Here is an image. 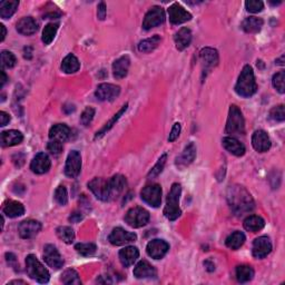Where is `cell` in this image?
I'll return each mask as SVG.
<instances>
[{"label":"cell","instance_id":"1","mask_svg":"<svg viewBox=\"0 0 285 285\" xmlns=\"http://www.w3.org/2000/svg\"><path fill=\"white\" fill-rule=\"evenodd\" d=\"M226 197L233 213L238 216L251 213L255 207L253 197L246 188L240 185H231L227 188Z\"/></svg>","mask_w":285,"mask_h":285},{"label":"cell","instance_id":"2","mask_svg":"<svg viewBox=\"0 0 285 285\" xmlns=\"http://www.w3.org/2000/svg\"><path fill=\"white\" fill-rule=\"evenodd\" d=\"M257 90L256 81H255V76L253 68L250 65H245L240 72L238 83L235 85L236 94L240 97L249 98L253 96Z\"/></svg>","mask_w":285,"mask_h":285},{"label":"cell","instance_id":"3","mask_svg":"<svg viewBox=\"0 0 285 285\" xmlns=\"http://www.w3.org/2000/svg\"><path fill=\"white\" fill-rule=\"evenodd\" d=\"M182 194V186L179 183H174L169 191L167 198H166V205L164 209V215L169 221H175L180 216V197Z\"/></svg>","mask_w":285,"mask_h":285},{"label":"cell","instance_id":"4","mask_svg":"<svg viewBox=\"0 0 285 285\" xmlns=\"http://www.w3.org/2000/svg\"><path fill=\"white\" fill-rule=\"evenodd\" d=\"M26 271L29 277L37 281L38 283H47L49 281V272L47 271L42 263H40L35 255H28L26 257Z\"/></svg>","mask_w":285,"mask_h":285},{"label":"cell","instance_id":"5","mask_svg":"<svg viewBox=\"0 0 285 285\" xmlns=\"http://www.w3.org/2000/svg\"><path fill=\"white\" fill-rule=\"evenodd\" d=\"M225 132L232 135H243L245 133V121H244L243 114L236 105H232L229 107Z\"/></svg>","mask_w":285,"mask_h":285},{"label":"cell","instance_id":"6","mask_svg":"<svg viewBox=\"0 0 285 285\" xmlns=\"http://www.w3.org/2000/svg\"><path fill=\"white\" fill-rule=\"evenodd\" d=\"M150 215L149 210L143 209V207L136 206L133 207V209H131L126 213L124 220L131 227L139 228L147 225V223L150 222Z\"/></svg>","mask_w":285,"mask_h":285},{"label":"cell","instance_id":"7","mask_svg":"<svg viewBox=\"0 0 285 285\" xmlns=\"http://www.w3.org/2000/svg\"><path fill=\"white\" fill-rule=\"evenodd\" d=\"M140 197L151 207H158L162 203V187L158 184L147 185L140 192Z\"/></svg>","mask_w":285,"mask_h":285},{"label":"cell","instance_id":"8","mask_svg":"<svg viewBox=\"0 0 285 285\" xmlns=\"http://www.w3.org/2000/svg\"><path fill=\"white\" fill-rule=\"evenodd\" d=\"M88 188L92 192L96 197L101 199L103 202H107L110 199V190L108 180L102 179V177H96L88 183Z\"/></svg>","mask_w":285,"mask_h":285},{"label":"cell","instance_id":"9","mask_svg":"<svg viewBox=\"0 0 285 285\" xmlns=\"http://www.w3.org/2000/svg\"><path fill=\"white\" fill-rule=\"evenodd\" d=\"M165 12L160 6H154L145 15L143 21V28L145 30H150L151 28L157 27L165 21Z\"/></svg>","mask_w":285,"mask_h":285},{"label":"cell","instance_id":"10","mask_svg":"<svg viewBox=\"0 0 285 285\" xmlns=\"http://www.w3.org/2000/svg\"><path fill=\"white\" fill-rule=\"evenodd\" d=\"M120 94V87L113 84H101L95 91V96L101 102H113Z\"/></svg>","mask_w":285,"mask_h":285},{"label":"cell","instance_id":"11","mask_svg":"<svg viewBox=\"0 0 285 285\" xmlns=\"http://www.w3.org/2000/svg\"><path fill=\"white\" fill-rule=\"evenodd\" d=\"M136 240H137V235L135 234V233L125 231V229L121 227L114 228L108 236L109 242L112 243L113 245H116V246L126 245V244L135 242Z\"/></svg>","mask_w":285,"mask_h":285},{"label":"cell","instance_id":"12","mask_svg":"<svg viewBox=\"0 0 285 285\" xmlns=\"http://www.w3.org/2000/svg\"><path fill=\"white\" fill-rule=\"evenodd\" d=\"M199 58H201V62H202V68H203V73H209L210 69H213L214 67H216L218 64V53L216 49L214 48H203L199 53Z\"/></svg>","mask_w":285,"mask_h":285},{"label":"cell","instance_id":"13","mask_svg":"<svg viewBox=\"0 0 285 285\" xmlns=\"http://www.w3.org/2000/svg\"><path fill=\"white\" fill-rule=\"evenodd\" d=\"M81 171V156L77 150L70 151L65 165V174L70 179H75Z\"/></svg>","mask_w":285,"mask_h":285},{"label":"cell","instance_id":"14","mask_svg":"<svg viewBox=\"0 0 285 285\" xmlns=\"http://www.w3.org/2000/svg\"><path fill=\"white\" fill-rule=\"evenodd\" d=\"M44 260H45L48 266H50L54 270H59L64 265V258L61 257L56 246L51 245V244H47L44 247Z\"/></svg>","mask_w":285,"mask_h":285},{"label":"cell","instance_id":"15","mask_svg":"<svg viewBox=\"0 0 285 285\" xmlns=\"http://www.w3.org/2000/svg\"><path fill=\"white\" fill-rule=\"evenodd\" d=\"M40 231H42V224L35 220L23 221L18 226V233H19L20 238L25 240L35 238Z\"/></svg>","mask_w":285,"mask_h":285},{"label":"cell","instance_id":"16","mask_svg":"<svg viewBox=\"0 0 285 285\" xmlns=\"http://www.w3.org/2000/svg\"><path fill=\"white\" fill-rule=\"evenodd\" d=\"M169 250V245L164 240H153L147 244L146 252L154 260H161Z\"/></svg>","mask_w":285,"mask_h":285},{"label":"cell","instance_id":"17","mask_svg":"<svg viewBox=\"0 0 285 285\" xmlns=\"http://www.w3.org/2000/svg\"><path fill=\"white\" fill-rule=\"evenodd\" d=\"M272 252V243L268 236H260L253 242L252 253L255 258H264Z\"/></svg>","mask_w":285,"mask_h":285},{"label":"cell","instance_id":"18","mask_svg":"<svg viewBox=\"0 0 285 285\" xmlns=\"http://www.w3.org/2000/svg\"><path fill=\"white\" fill-rule=\"evenodd\" d=\"M168 16L169 21L173 25H180L190 21L192 19V15L185 10L180 3H173V5L168 8Z\"/></svg>","mask_w":285,"mask_h":285},{"label":"cell","instance_id":"19","mask_svg":"<svg viewBox=\"0 0 285 285\" xmlns=\"http://www.w3.org/2000/svg\"><path fill=\"white\" fill-rule=\"evenodd\" d=\"M252 145L258 153H265V151L271 149L272 143L268 133L260 129V131L255 132L253 136H252Z\"/></svg>","mask_w":285,"mask_h":285},{"label":"cell","instance_id":"20","mask_svg":"<svg viewBox=\"0 0 285 285\" xmlns=\"http://www.w3.org/2000/svg\"><path fill=\"white\" fill-rule=\"evenodd\" d=\"M195 157H196V146L194 143H190L186 147H185L184 150L182 151V154L176 157L175 164L177 167L184 168L186 167V166L191 165L192 163L194 162Z\"/></svg>","mask_w":285,"mask_h":285},{"label":"cell","instance_id":"21","mask_svg":"<svg viewBox=\"0 0 285 285\" xmlns=\"http://www.w3.org/2000/svg\"><path fill=\"white\" fill-rule=\"evenodd\" d=\"M51 162L48 155L45 153H38L31 161L30 169L35 174H45L50 169Z\"/></svg>","mask_w":285,"mask_h":285},{"label":"cell","instance_id":"22","mask_svg":"<svg viewBox=\"0 0 285 285\" xmlns=\"http://www.w3.org/2000/svg\"><path fill=\"white\" fill-rule=\"evenodd\" d=\"M17 31L24 36L34 35L38 30V24L32 17H24L16 25Z\"/></svg>","mask_w":285,"mask_h":285},{"label":"cell","instance_id":"23","mask_svg":"<svg viewBox=\"0 0 285 285\" xmlns=\"http://www.w3.org/2000/svg\"><path fill=\"white\" fill-rule=\"evenodd\" d=\"M129 66H131V59L128 56H123L116 59L113 64V74L116 79H123L127 76Z\"/></svg>","mask_w":285,"mask_h":285},{"label":"cell","instance_id":"24","mask_svg":"<svg viewBox=\"0 0 285 285\" xmlns=\"http://www.w3.org/2000/svg\"><path fill=\"white\" fill-rule=\"evenodd\" d=\"M222 143H223L224 149L235 156L240 157L245 154V146L234 137H224Z\"/></svg>","mask_w":285,"mask_h":285},{"label":"cell","instance_id":"25","mask_svg":"<svg viewBox=\"0 0 285 285\" xmlns=\"http://www.w3.org/2000/svg\"><path fill=\"white\" fill-rule=\"evenodd\" d=\"M24 136L19 131L12 129V131H6L1 133V145L2 147H12L19 145L23 142Z\"/></svg>","mask_w":285,"mask_h":285},{"label":"cell","instance_id":"26","mask_svg":"<svg viewBox=\"0 0 285 285\" xmlns=\"http://www.w3.org/2000/svg\"><path fill=\"white\" fill-rule=\"evenodd\" d=\"M134 276L136 279H150L156 276V270L147 261H140L134 269Z\"/></svg>","mask_w":285,"mask_h":285},{"label":"cell","instance_id":"27","mask_svg":"<svg viewBox=\"0 0 285 285\" xmlns=\"http://www.w3.org/2000/svg\"><path fill=\"white\" fill-rule=\"evenodd\" d=\"M108 182L110 190V199L120 196L124 192L126 185H127V180H126L123 175H120V174L113 176Z\"/></svg>","mask_w":285,"mask_h":285},{"label":"cell","instance_id":"28","mask_svg":"<svg viewBox=\"0 0 285 285\" xmlns=\"http://www.w3.org/2000/svg\"><path fill=\"white\" fill-rule=\"evenodd\" d=\"M70 128L65 124L54 125L49 131V139L58 140V142L64 143L69 138Z\"/></svg>","mask_w":285,"mask_h":285},{"label":"cell","instance_id":"29","mask_svg":"<svg viewBox=\"0 0 285 285\" xmlns=\"http://www.w3.org/2000/svg\"><path fill=\"white\" fill-rule=\"evenodd\" d=\"M139 256L138 249L135 246H127L120 252V263L125 268H128L132 264H134L137 258Z\"/></svg>","mask_w":285,"mask_h":285},{"label":"cell","instance_id":"30","mask_svg":"<svg viewBox=\"0 0 285 285\" xmlns=\"http://www.w3.org/2000/svg\"><path fill=\"white\" fill-rule=\"evenodd\" d=\"M174 40H175V45L177 49L179 50L186 49L192 42L191 29H188L186 27L180 28V30L176 32L175 36H174Z\"/></svg>","mask_w":285,"mask_h":285},{"label":"cell","instance_id":"31","mask_svg":"<svg viewBox=\"0 0 285 285\" xmlns=\"http://www.w3.org/2000/svg\"><path fill=\"white\" fill-rule=\"evenodd\" d=\"M25 213V207L19 202L16 201H9L7 202L5 206H3V214H6L8 217H19L24 215Z\"/></svg>","mask_w":285,"mask_h":285},{"label":"cell","instance_id":"32","mask_svg":"<svg viewBox=\"0 0 285 285\" xmlns=\"http://www.w3.org/2000/svg\"><path fill=\"white\" fill-rule=\"evenodd\" d=\"M263 20L257 17H247L243 20L242 29L247 34H255L258 32L263 27Z\"/></svg>","mask_w":285,"mask_h":285},{"label":"cell","instance_id":"33","mask_svg":"<svg viewBox=\"0 0 285 285\" xmlns=\"http://www.w3.org/2000/svg\"><path fill=\"white\" fill-rule=\"evenodd\" d=\"M80 68V62L75 55L69 54L64 58L61 62V70L66 74H74L78 72Z\"/></svg>","mask_w":285,"mask_h":285},{"label":"cell","instance_id":"34","mask_svg":"<svg viewBox=\"0 0 285 285\" xmlns=\"http://www.w3.org/2000/svg\"><path fill=\"white\" fill-rule=\"evenodd\" d=\"M265 226V221L258 215H251L244 221V228L246 231L256 233Z\"/></svg>","mask_w":285,"mask_h":285},{"label":"cell","instance_id":"35","mask_svg":"<svg viewBox=\"0 0 285 285\" xmlns=\"http://www.w3.org/2000/svg\"><path fill=\"white\" fill-rule=\"evenodd\" d=\"M162 42L161 36L155 35L150 38L144 39L138 44V50L140 53H151V51L156 49V48L160 46V44Z\"/></svg>","mask_w":285,"mask_h":285},{"label":"cell","instance_id":"36","mask_svg":"<svg viewBox=\"0 0 285 285\" xmlns=\"http://www.w3.org/2000/svg\"><path fill=\"white\" fill-rule=\"evenodd\" d=\"M245 240H246V238L245 235H244V233L236 231L228 236L226 240H225V244H226L228 249L239 250L240 247L245 243Z\"/></svg>","mask_w":285,"mask_h":285},{"label":"cell","instance_id":"37","mask_svg":"<svg viewBox=\"0 0 285 285\" xmlns=\"http://www.w3.org/2000/svg\"><path fill=\"white\" fill-rule=\"evenodd\" d=\"M127 107H128V104H125V105H124L123 107H121V108H120V110H118V113L114 115L112 120H110L108 121V123H106V124H105V126H104V127L101 129V131L96 133V135H95V139H97V138H101V137H103L104 135H105L106 133L108 132L110 128H113V126L117 123L118 120H120V118L121 117V115H123V114L126 112V110H127Z\"/></svg>","mask_w":285,"mask_h":285},{"label":"cell","instance_id":"38","mask_svg":"<svg viewBox=\"0 0 285 285\" xmlns=\"http://www.w3.org/2000/svg\"><path fill=\"white\" fill-rule=\"evenodd\" d=\"M19 6V1H1L0 2V17L2 19H9Z\"/></svg>","mask_w":285,"mask_h":285},{"label":"cell","instance_id":"39","mask_svg":"<svg viewBox=\"0 0 285 285\" xmlns=\"http://www.w3.org/2000/svg\"><path fill=\"white\" fill-rule=\"evenodd\" d=\"M254 270L249 265H240L236 268V279L240 283H246L253 279Z\"/></svg>","mask_w":285,"mask_h":285},{"label":"cell","instance_id":"40","mask_svg":"<svg viewBox=\"0 0 285 285\" xmlns=\"http://www.w3.org/2000/svg\"><path fill=\"white\" fill-rule=\"evenodd\" d=\"M58 27L59 25L58 24H48L45 28H44L43 30V43L45 44V45H50L51 42H53L55 36L57 34V30H58Z\"/></svg>","mask_w":285,"mask_h":285},{"label":"cell","instance_id":"41","mask_svg":"<svg viewBox=\"0 0 285 285\" xmlns=\"http://www.w3.org/2000/svg\"><path fill=\"white\" fill-rule=\"evenodd\" d=\"M57 236L66 244H72L75 240V232L69 226H59L56 229Z\"/></svg>","mask_w":285,"mask_h":285},{"label":"cell","instance_id":"42","mask_svg":"<svg viewBox=\"0 0 285 285\" xmlns=\"http://www.w3.org/2000/svg\"><path fill=\"white\" fill-rule=\"evenodd\" d=\"M61 282L64 284H76V285H79L81 284V281H80V277H79V274L77 273L75 270L73 269H69V270H66V271L62 273L61 275Z\"/></svg>","mask_w":285,"mask_h":285},{"label":"cell","instance_id":"43","mask_svg":"<svg viewBox=\"0 0 285 285\" xmlns=\"http://www.w3.org/2000/svg\"><path fill=\"white\" fill-rule=\"evenodd\" d=\"M75 250L77 251V253L83 255V256H91L96 253L97 247L92 243H78L76 244Z\"/></svg>","mask_w":285,"mask_h":285},{"label":"cell","instance_id":"44","mask_svg":"<svg viewBox=\"0 0 285 285\" xmlns=\"http://www.w3.org/2000/svg\"><path fill=\"white\" fill-rule=\"evenodd\" d=\"M55 201H56L59 205L61 206H65L66 204L68 203V193H67V190H66L65 186H58L56 188V191H55Z\"/></svg>","mask_w":285,"mask_h":285},{"label":"cell","instance_id":"45","mask_svg":"<svg viewBox=\"0 0 285 285\" xmlns=\"http://www.w3.org/2000/svg\"><path fill=\"white\" fill-rule=\"evenodd\" d=\"M166 161H167V155L164 154L162 155L160 160L155 164V166L153 168L150 169V172L149 173V179H154V177H156L160 175V174L163 172V169L165 167V164H166Z\"/></svg>","mask_w":285,"mask_h":285},{"label":"cell","instance_id":"46","mask_svg":"<svg viewBox=\"0 0 285 285\" xmlns=\"http://www.w3.org/2000/svg\"><path fill=\"white\" fill-rule=\"evenodd\" d=\"M16 62H17V59L15 57V55L13 53H10V51H7V50H3L1 53V64H2V67L5 68H13L16 66Z\"/></svg>","mask_w":285,"mask_h":285},{"label":"cell","instance_id":"47","mask_svg":"<svg viewBox=\"0 0 285 285\" xmlns=\"http://www.w3.org/2000/svg\"><path fill=\"white\" fill-rule=\"evenodd\" d=\"M284 80H285V74L284 72L276 73L275 75L273 76L272 84L275 90L280 92V94H284L285 87H284Z\"/></svg>","mask_w":285,"mask_h":285},{"label":"cell","instance_id":"48","mask_svg":"<svg viewBox=\"0 0 285 285\" xmlns=\"http://www.w3.org/2000/svg\"><path fill=\"white\" fill-rule=\"evenodd\" d=\"M270 118L274 121H284L285 120V112H284V105L275 106L270 112Z\"/></svg>","mask_w":285,"mask_h":285},{"label":"cell","instance_id":"49","mask_svg":"<svg viewBox=\"0 0 285 285\" xmlns=\"http://www.w3.org/2000/svg\"><path fill=\"white\" fill-rule=\"evenodd\" d=\"M246 10L252 14H257L260 13L264 8V3L260 0H249V1L245 2Z\"/></svg>","mask_w":285,"mask_h":285},{"label":"cell","instance_id":"50","mask_svg":"<svg viewBox=\"0 0 285 285\" xmlns=\"http://www.w3.org/2000/svg\"><path fill=\"white\" fill-rule=\"evenodd\" d=\"M94 116H95V108H92V107H86L80 116L81 124H83L84 126H88L91 123Z\"/></svg>","mask_w":285,"mask_h":285},{"label":"cell","instance_id":"51","mask_svg":"<svg viewBox=\"0 0 285 285\" xmlns=\"http://www.w3.org/2000/svg\"><path fill=\"white\" fill-rule=\"evenodd\" d=\"M47 150L54 155L60 154L62 151V143L58 142V140H50L47 145Z\"/></svg>","mask_w":285,"mask_h":285},{"label":"cell","instance_id":"52","mask_svg":"<svg viewBox=\"0 0 285 285\" xmlns=\"http://www.w3.org/2000/svg\"><path fill=\"white\" fill-rule=\"evenodd\" d=\"M180 129H182V127H180V123L174 124L171 134H169V136H168V142L173 143V142H175L177 138H179V136L180 134Z\"/></svg>","mask_w":285,"mask_h":285},{"label":"cell","instance_id":"53","mask_svg":"<svg viewBox=\"0 0 285 285\" xmlns=\"http://www.w3.org/2000/svg\"><path fill=\"white\" fill-rule=\"evenodd\" d=\"M97 17L99 20H104L106 18V5L105 2H101L97 6Z\"/></svg>","mask_w":285,"mask_h":285},{"label":"cell","instance_id":"54","mask_svg":"<svg viewBox=\"0 0 285 285\" xmlns=\"http://www.w3.org/2000/svg\"><path fill=\"white\" fill-rule=\"evenodd\" d=\"M10 121V116L6 112L0 113V126H6Z\"/></svg>","mask_w":285,"mask_h":285},{"label":"cell","instance_id":"55","mask_svg":"<svg viewBox=\"0 0 285 285\" xmlns=\"http://www.w3.org/2000/svg\"><path fill=\"white\" fill-rule=\"evenodd\" d=\"M6 260L8 262L9 265L14 266V268H16L17 266V260H16V256L13 253H7L6 254Z\"/></svg>","mask_w":285,"mask_h":285},{"label":"cell","instance_id":"56","mask_svg":"<svg viewBox=\"0 0 285 285\" xmlns=\"http://www.w3.org/2000/svg\"><path fill=\"white\" fill-rule=\"evenodd\" d=\"M81 220H83V215H81V213H77V212L73 213L69 217V221L72 222V223H78V222H80Z\"/></svg>","mask_w":285,"mask_h":285},{"label":"cell","instance_id":"57","mask_svg":"<svg viewBox=\"0 0 285 285\" xmlns=\"http://www.w3.org/2000/svg\"><path fill=\"white\" fill-rule=\"evenodd\" d=\"M204 265H205V268H206V270L209 272H213V271H215V265H214V263H212L210 261H206V262H204Z\"/></svg>","mask_w":285,"mask_h":285},{"label":"cell","instance_id":"58","mask_svg":"<svg viewBox=\"0 0 285 285\" xmlns=\"http://www.w3.org/2000/svg\"><path fill=\"white\" fill-rule=\"evenodd\" d=\"M25 58L26 59H31L32 57V48L31 47H26L25 48Z\"/></svg>","mask_w":285,"mask_h":285},{"label":"cell","instance_id":"59","mask_svg":"<svg viewBox=\"0 0 285 285\" xmlns=\"http://www.w3.org/2000/svg\"><path fill=\"white\" fill-rule=\"evenodd\" d=\"M1 76H2V78H1V83H0V87H3V85H5L6 83H7V80H8V77H7V75H6V73L3 72H1Z\"/></svg>","mask_w":285,"mask_h":285},{"label":"cell","instance_id":"60","mask_svg":"<svg viewBox=\"0 0 285 285\" xmlns=\"http://www.w3.org/2000/svg\"><path fill=\"white\" fill-rule=\"evenodd\" d=\"M0 28H1V31H2V34H1V42H3V40H5L6 34H7V30H6V27L3 25H0Z\"/></svg>","mask_w":285,"mask_h":285},{"label":"cell","instance_id":"61","mask_svg":"<svg viewBox=\"0 0 285 285\" xmlns=\"http://www.w3.org/2000/svg\"><path fill=\"white\" fill-rule=\"evenodd\" d=\"M9 284H26V283L24 282V281H13V282H10Z\"/></svg>","mask_w":285,"mask_h":285}]
</instances>
